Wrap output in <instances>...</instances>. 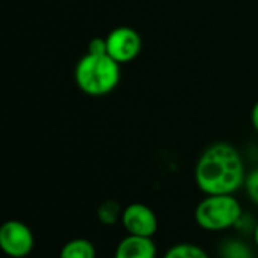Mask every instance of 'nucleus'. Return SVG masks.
Listing matches in <instances>:
<instances>
[{
    "mask_svg": "<svg viewBox=\"0 0 258 258\" xmlns=\"http://www.w3.org/2000/svg\"><path fill=\"white\" fill-rule=\"evenodd\" d=\"M250 124L253 127V131L258 134V100L252 105L250 109Z\"/></svg>",
    "mask_w": 258,
    "mask_h": 258,
    "instance_id": "nucleus-15",
    "label": "nucleus"
},
{
    "mask_svg": "<svg viewBox=\"0 0 258 258\" xmlns=\"http://www.w3.org/2000/svg\"><path fill=\"white\" fill-rule=\"evenodd\" d=\"M121 79L120 64L108 53H85L75 67L78 88L91 97H102L112 93Z\"/></svg>",
    "mask_w": 258,
    "mask_h": 258,
    "instance_id": "nucleus-2",
    "label": "nucleus"
},
{
    "mask_svg": "<svg viewBox=\"0 0 258 258\" xmlns=\"http://www.w3.org/2000/svg\"><path fill=\"white\" fill-rule=\"evenodd\" d=\"M106 53L120 66L139 58L143 49V40L139 31L131 26H117L106 37Z\"/></svg>",
    "mask_w": 258,
    "mask_h": 258,
    "instance_id": "nucleus-4",
    "label": "nucleus"
},
{
    "mask_svg": "<svg viewBox=\"0 0 258 258\" xmlns=\"http://www.w3.org/2000/svg\"><path fill=\"white\" fill-rule=\"evenodd\" d=\"M252 240H253L255 247L258 249V220L255 222V228H253V232H252Z\"/></svg>",
    "mask_w": 258,
    "mask_h": 258,
    "instance_id": "nucleus-16",
    "label": "nucleus"
},
{
    "mask_svg": "<svg viewBox=\"0 0 258 258\" xmlns=\"http://www.w3.org/2000/svg\"><path fill=\"white\" fill-rule=\"evenodd\" d=\"M120 223L126 234L140 237H154L160 226L157 213L143 202L127 204L121 211Z\"/></svg>",
    "mask_w": 258,
    "mask_h": 258,
    "instance_id": "nucleus-6",
    "label": "nucleus"
},
{
    "mask_svg": "<svg viewBox=\"0 0 258 258\" xmlns=\"http://www.w3.org/2000/svg\"><path fill=\"white\" fill-rule=\"evenodd\" d=\"M246 164L238 149L226 142L208 145L196 160L195 182L204 195H235L243 188Z\"/></svg>",
    "mask_w": 258,
    "mask_h": 258,
    "instance_id": "nucleus-1",
    "label": "nucleus"
},
{
    "mask_svg": "<svg viewBox=\"0 0 258 258\" xmlns=\"http://www.w3.org/2000/svg\"><path fill=\"white\" fill-rule=\"evenodd\" d=\"M217 255L219 258H255V250L246 240L229 237L220 241Z\"/></svg>",
    "mask_w": 258,
    "mask_h": 258,
    "instance_id": "nucleus-8",
    "label": "nucleus"
},
{
    "mask_svg": "<svg viewBox=\"0 0 258 258\" xmlns=\"http://www.w3.org/2000/svg\"><path fill=\"white\" fill-rule=\"evenodd\" d=\"M243 188H244V193H246L247 199L255 207H258V167H255V169H252V170H249L246 173Z\"/></svg>",
    "mask_w": 258,
    "mask_h": 258,
    "instance_id": "nucleus-12",
    "label": "nucleus"
},
{
    "mask_svg": "<svg viewBox=\"0 0 258 258\" xmlns=\"http://www.w3.org/2000/svg\"><path fill=\"white\" fill-rule=\"evenodd\" d=\"M243 207L234 195H205L195 208L196 225L207 232H225L234 229Z\"/></svg>",
    "mask_w": 258,
    "mask_h": 258,
    "instance_id": "nucleus-3",
    "label": "nucleus"
},
{
    "mask_svg": "<svg viewBox=\"0 0 258 258\" xmlns=\"http://www.w3.org/2000/svg\"><path fill=\"white\" fill-rule=\"evenodd\" d=\"M88 53H96V55H100V53H106V38H102V37H96L93 38L90 43H88V47H87Z\"/></svg>",
    "mask_w": 258,
    "mask_h": 258,
    "instance_id": "nucleus-14",
    "label": "nucleus"
},
{
    "mask_svg": "<svg viewBox=\"0 0 258 258\" xmlns=\"http://www.w3.org/2000/svg\"><path fill=\"white\" fill-rule=\"evenodd\" d=\"M121 205L118 204V201L115 199H106L103 201L97 210H96V216H97V220L105 225V226H112L115 225L117 222H120V217H121Z\"/></svg>",
    "mask_w": 258,
    "mask_h": 258,
    "instance_id": "nucleus-11",
    "label": "nucleus"
},
{
    "mask_svg": "<svg viewBox=\"0 0 258 258\" xmlns=\"http://www.w3.org/2000/svg\"><path fill=\"white\" fill-rule=\"evenodd\" d=\"M35 246L32 229L20 220H7L0 225V250L11 258L28 256Z\"/></svg>",
    "mask_w": 258,
    "mask_h": 258,
    "instance_id": "nucleus-5",
    "label": "nucleus"
},
{
    "mask_svg": "<svg viewBox=\"0 0 258 258\" xmlns=\"http://www.w3.org/2000/svg\"><path fill=\"white\" fill-rule=\"evenodd\" d=\"M255 219L249 214V213H244L243 211V214L240 216V219H238V222L235 223V226H234V229H237L238 232H244V234H250L252 235V232H253V228H255Z\"/></svg>",
    "mask_w": 258,
    "mask_h": 258,
    "instance_id": "nucleus-13",
    "label": "nucleus"
},
{
    "mask_svg": "<svg viewBox=\"0 0 258 258\" xmlns=\"http://www.w3.org/2000/svg\"><path fill=\"white\" fill-rule=\"evenodd\" d=\"M161 258H210V253L196 243L179 241L167 247Z\"/></svg>",
    "mask_w": 258,
    "mask_h": 258,
    "instance_id": "nucleus-10",
    "label": "nucleus"
},
{
    "mask_svg": "<svg viewBox=\"0 0 258 258\" xmlns=\"http://www.w3.org/2000/svg\"><path fill=\"white\" fill-rule=\"evenodd\" d=\"M114 258H158V249L152 237L126 234L117 243Z\"/></svg>",
    "mask_w": 258,
    "mask_h": 258,
    "instance_id": "nucleus-7",
    "label": "nucleus"
},
{
    "mask_svg": "<svg viewBox=\"0 0 258 258\" xmlns=\"http://www.w3.org/2000/svg\"><path fill=\"white\" fill-rule=\"evenodd\" d=\"M59 258H97V250L88 238L76 237L61 247Z\"/></svg>",
    "mask_w": 258,
    "mask_h": 258,
    "instance_id": "nucleus-9",
    "label": "nucleus"
}]
</instances>
